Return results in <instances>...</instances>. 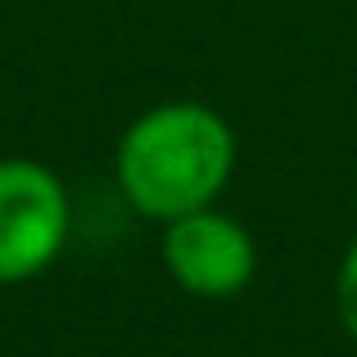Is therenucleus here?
<instances>
[{"label":"nucleus","instance_id":"1","mask_svg":"<svg viewBox=\"0 0 357 357\" xmlns=\"http://www.w3.org/2000/svg\"><path fill=\"white\" fill-rule=\"evenodd\" d=\"M236 172V127L204 100H163L127 122L114 149L118 190L140 218L213 208Z\"/></svg>","mask_w":357,"mask_h":357},{"label":"nucleus","instance_id":"2","mask_svg":"<svg viewBox=\"0 0 357 357\" xmlns=\"http://www.w3.org/2000/svg\"><path fill=\"white\" fill-rule=\"evenodd\" d=\"M73 231V199L54 167L0 158V285H23L54 267Z\"/></svg>","mask_w":357,"mask_h":357},{"label":"nucleus","instance_id":"3","mask_svg":"<svg viewBox=\"0 0 357 357\" xmlns=\"http://www.w3.org/2000/svg\"><path fill=\"white\" fill-rule=\"evenodd\" d=\"M163 267L195 298H236L258 271V244L249 227L222 208H199L163 227Z\"/></svg>","mask_w":357,"mask_h":357},{"label":"nucleus","instance_id":"4","mask_svg":"<svg viewBox=\"0 0 357 357\" xmlns=\"http://www.w3.org/2000/svg\"><path fill=\"white\" fill-rule=\"evenodd\" d=\"M335 317H340L344 335L357 344V240L344 249L340 271H335Z\"/></svg>","mask_w":357,"mask_h":357}]
</instances>
